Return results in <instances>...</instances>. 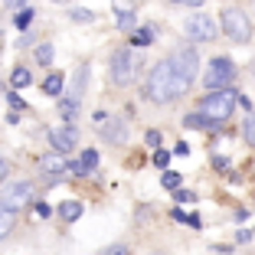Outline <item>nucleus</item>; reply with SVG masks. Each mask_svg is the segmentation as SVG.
Masks as SVG:
<instances>
[{
	"label": "nucleus",
	"instance_id": "nucleus-20",
	"mask_svg": "<svg viewBox=\"0 0 255 255\" xmlns=\"http://www.w3.org/2000/svg\"><path fill=\"white\" fill-rule=\"evenodd\" d=\"M30 82H33V72L26 66L13 69V85H16V89H23V85H30Z\"/></svg>",
	"mask_w": 255,
	"mask_h": 255
},
{
	"label": "nucleus",
	"instance_id": "nucleus-22",
	"mask_svg": "<svg viewBox=\"0 0 255 255\" xmlns=\"http://www.w3.org/2000/svg\"><path fill=\"white\" fill-rule=\"evenodd\" d=\"M160 183H164L167 190H180V173H177V170H164Z\"/></svg>",
	"mask_w": 255,
	"mask_h": 255
},
{
	"label": "nucleus",
	"instance_id": "nucleus-5",
	"mask_svg": "<svg viewBox=\"0 0 255 255\" xmlns=\"http://www.w3.org/2000/svg\"><path fill=\"white\" fill-rule=\"evenodd\" d=\"M223 30L233 43H249L252 39V20L239 7H226L223 10Z\"/></svg>",
	"mask_w": 255,
	"mask_h": 255
},
{
	"label": "nucleus",
	"instance_id": "nucleus-21",
	"mask_svg": "<svg viewBox=\"0 0 255 255\" xmlns=\"http://www.w3.org/2000/svg\"><path fill=\"white\" fill-rule=\"evenodd\" d=\"M36 62H39V66H49V62H53V46H49V43L36 46Z\"/></svg>",
	"mask_w": 255,
	"mask_h": 255
},
{
	"label": "nucleus",
	"instance_id": "nucleus-9",
	"mask_svg": "<svg viewBox=\"0 0 255 255\" xmlns=\"http://www.w3.org/2000/svg\"><path fill=\"white\" fill-rule=\"evenodd\" d=\"M49 141H53V150H72L75 144H79V131H75L72 125H66V128H56L53 134H49Z\"/></svg>",
	"mask_w": 255,
	"mask_h": 255
},
{
	"label": "nucleus",
	"instance_id": "nucleus-36",
	"mask_svg": "<svg viewBox=\"0 0 255 255\" xmlns=\"http://www.w3.org/2000/svg\"><path fill=\"white\" fill-rule=\"evenodd\" d=\"M170 216H173V219H177V223H187V216H190V213H183V210H173V213H170Z\"/></svg>",
	"mask_w": 255,
	"mask_h": 255
},
{
	"label": "nucleus",
	"instance_id": "nucleus-7",
	"mask_svg": "<svg viewBox=\"0 0 255 255\" xmlns=\"http://www.w3.org/2000/svg\"><path fill=\"white\" fill-rule=\"evenodd\" d=\"M183 30H187V36L196 39V43H213V39H216V33H219V26H216V20H213V16L193 13V16H187Z\"/></svg>",
	"mask_w": 255,
	"mask_h": 255
},
{
	"label": "nucleus",
	"instance_id": "nucleus-24",
	"mask_svg": "<svg viewBox=\"0 0 255 255\" xmlns=\"http://www.w3.org/2000/svg\"><path fill=\"white\" fill-rule=\"evenodd\" d=\"M82 167H85V170H89V173H92V170H95V167H98V154H95V150H92V147H89V150H85V154H82Z\"/></svg>",
	"mask_w": 255,
	"mask_h": 255
},
{
	"label": "nucleus",
	"instance_id": "nucleus-17",
	"mask_svg": "<svg viewBox=\"0 0 255 255\" xmlns=\"http://www.w3.org/2000/svg\"><path fill=\"white\" fill-rule=\"evenodd\" d=\"M16 226V210H7L0 206V239H7V233Z\"/></svg>",
	"mask_w": 255,
	"mask_h": 255
},
{
	"label": "nucleus",
	"instance_id": "nucleus-42",
	"mask_svg": "<svg viewBox=\"0 0 255 255\" xmlns=\"http://www.w3.org/2000/svg\"><path fill=\"white\" fill-rule=\"evenodd\" d=\"M150 255H164V252H150Z\"/></svg>",
	"mask_w": 255,
	"mask_h": 255
},
{
	"label": "nucleus",
	"instance_id": "nucleus-25",
	"mask_svg": "<svg viewBox=\"0 0 255 255\" xmlns=\"http://www.w3.org/2000/svg\"><path fill=\"white\" fill-rule=\"evenodd\" d=\"M154 164H157L160 170H167V164H170V150H154Z\"/></svg>",
	"mask_w": 255,
	"mask_h": 255
},
{
	"label": "nucleus",
	"instance_id": "nucleus-33",
	"mask_svg": "<svg viewBox=\"0 0 255 255\" xmlns=\"http://www.w3.org/2000/svg\"><path fill=\"white\" fill-rule=\"evenodd\" d=\"M213 167H216V170H229V160L226 157H213Z\"/></svg>",
	"mask_w": 255,
	"mask_h": 255
},
{
	"label": "nucleus",
	"instance_id": "nucleus-18",
	"mask_svg": "<svg viewBox=\"0 0 255 255\" xmlns=\"http://www.w3.org/2000/svg\"><path fill=\"white\" fill-rule=\"evenodd\" d=\"M85 82H89V69H79V72H75V82H72V89H69V95L82 98V89H85Z\"/></svg>",
	"mask_w": 255,
	"mask_h": 255
},
{
	"label": "nucleus",
	"instance_id": "nucleus-34",
	"mask_svg": "<svg viewBox=\"0 0 255 255\" xmlns=\"http://www.w3.org/2000/svg\"><path fill=\"white\" fill-rule=\"evenodd\" d=\"M105 255H128V246H115V249H108Z\"/></svg>",
	"mask_w": 255,
	"mask_h": 255
},
{
	"label": "nucleus",
	"instance_id": "nucleus-32",
	"mask_svg": "<svg viewBox=\"0 0 255 255\" xmlns=\"http://www.w3.org/2000/svg\"><path fill=\"white\" fill-rule=\"evenodd\" d=\"M147 144L150 147H160V131H147Z\"/></svg>",
	"mask_w": 255,
	"mask_h": 255
},
{
	"label": "nucleus",
	"instance_id": "nucleus-6",
	"mask_svg": "<svg viewBox=\"0 0 255 255\" xmlns=\"http://www.w3.org/2000/svg\"><path fill=\"white\" fill-rule=\"evenodd\" d=\"M236 79V66H233V59H226V56H216V59L210 62V69L203 72V85L206 89H226V85Z\"/></svg>",
	"mask_w": 255,
	"mask_h": 255
},
{
	"label": "nucleus",
	"instance_id": "nucleus-41",
	"mask_svg": "<svg viewBox=\"0 0 255 255\" xmlns=\"http://www.w3.org/2000/svg\"><path fill=\"white\" fill-rule=\"evenodd\" d=\"M53 3H69V0H53Z\"/></svg>",
	"mask_w": 255,
	"mask_h": 255
},
{
	"label": "nucleus",
	"instance_id": "nucleus-26",
	"mask_svg": "<svg viewBox=\"0 0 255 255\" xmlns=\"http://www.w3.org/2000/svg\"><path fill=\"white\" fill-rule=\"evenodd\" d=\"M92 16H95L92 10H82V7L72 10V20H75V23H92Z\"/></svg>",
	"mask_w": 255,
	"mask_h": 255
},
{
	"label": "nucleus",
	"instance_id": "nucleus-40",
	"mask_svg": "<svg viewBox=\"0 0 255 255\" xmlns=\"http://www.w3.org/2000/svg\"><path fill=\"white\" fill-rule=\"evenodd\" d=\"M20 3H23V0H7V7H20Z\"/></svg>",
	"mask_w": 255,
	"mask_h": 255
},
{
	"label": "nucleus",
	"instance_id": "nucleus-13",
	"mask_svg": "<svg viewBox=\"0 0 255 255\" xmlns=\"http://www.w3.org/2000/svg\"><path fill=\"white\" fill-rule=\"evenodd\" d=\"M183 125H187V128H196V131H203V128L210 131V128H219V121H213L210 115H203V112H193V115H187V118H183Z\"/></svg>",
	"mask_w": 255,
	"mask_h": 255
},
{
	"label": "nucleus",
	"instance_id": "nucleus-3",
	"mask_svg": "<svg viewBox=\"0 0 255 255\" xmlns=\"http://www.w3.org/2000/svg\"><path fill=\"white\" fill-rule=\"evenodd\" d=\"M167 59L173 62V72H177V82H180V92L187 95V89L193 85V79H196V69H200V56H196V49L183 46V49L170 53Z\"/></svg>",
	"mask_w": 255,
	"mask_h": 255
},
{
	"label": "nucleus",
	"instance_id": "nucleus-15",
	"mask_svg": "<svg viewBox=\"0 0 255 255\" xmlns=\"http://www.w3.org/2000/svg\"><path fill=\"white\" fill-rule=\"evenodd\" d=\"M79 216H82V200H66V203H59V219L75 223Z\"/></svg>",
	"mask_w": 255,
	"mask_h": 255
},
{
	"label": "nucleus",
	"instance_id": "nucleus-8",
	"mask_svg": "<svg viewBox=\"0 0 255 255\" xmlns=\"http://www.w3.org/2000/svg\"><path fill=\"white\" fill-rule=\"evenodd\" d=\"M26 200H33V183H26V180H10L0 190V206H7V210H16Z\"/></svg>",
	"mask_w": 255,
	"mask_h": 255
},
{
	"label": "nucleus",
	"instance_id": "nucleus-29",
	"mask_svg": "<svg viewBox=\"0 0 255 255\" xmlns=\"http://www.w3.org/2000/svg\"><path fill=\"white\" fill-rule=\"evenodd\" d=\"M69 173H72V177H85V167H82V160H72V164H69Z\"/></svg>",
	"mask_w": 255,
	"mask_h": 255
},
{
	"label": "nucleus",
	"instance_id": "nucleus-27",
	"mask_svg": "<svg viewBox=\"0 0 255 255\" xmlns=\"http://www.w3.org/2000/svg\"><path fill=\"white\" fill-rule=\"evenodd\" d=\"M242 131H246V141H249V144H252V147H255V118H249Z\"/></svg>",
	"mask_w": 255,
	"mask_h": 255
},
{
	"label": "nucleus",
	"instance_id": "nucleus-14",
	"mask_svg": "<svg viewBox=\"0 0 255 255\" xmlns=\"http://www.w3.org/2000/svg\"><path fill=\"white\" fill-rule=\"evenodd\" d=\"M62 89H66V75H62V72H53V75L43 82V92H46L49 98H59Z\"/></svg>",
	"mask_w": 255,
	"mask_h": 255
},
{
	"label": "nucleus",
	"instance_id": "nucleus-1",
	"mask_svg": "<svg viewBox=\"0 0 255 255\" xmlns=\"http://www.w3.org/2000/svg\"><path fill=\"white\" fill-rule=\"evenodd\" d=\"M180 95L183 92H180V82H177V72H173V62L170 59L157 62L147 75V98L164 105V102H173V98H180Z\"/></svg>",
	"mask_w": 255,
	"mask_h": 255
},
{
	"label": "nucleus",
	"instance_id": "nucleus-38",
	"mask_svg": "<svg viewBox=\"0 0 255 255\" xmlns=\"http://www.w3.org/2000/svg\"><path fill=\"white\" fill-rule=\"evenodd\" d=\"M236 239H239V242H249V239H252V233H249V229H239V236H236Z\"/></svg>",
	"mask_w": 255,
	"mask_h": 255
},
{
	"label": "nucleus",
	"instance_id": "nucleus-37",
	"mask_svg": "<svg viewBox=\"0 0 255 255\" xmlns=\"http://www.w3.org/2000/svg\"><path fill=\"white\" fill-rule=\"evenodd\" d=\"M3 180H7V160L0 157V183H3Z\"/></svg>",
	"mask_w": 255,
	"mask_h": 255
},
{
	"label": "nucleus",
	"instance_id": "nucleus-11",
	"mask_svg": "<svg viewBox=\"0 0 255 255\" xmlns=\"http://www.w3.org/2000/svg\"><path fill=\"white\" fill-rule=\"evenodd\" d=\"M112 3H115V10H118V26L121 30H134V16H137L134 3H131V0H112Z\"/></svg>",
	"mask_w": 255,
	"mask_h": 255
},
{
	"label": "nucleus",
	"instance_id": "nucleus-12",
	"mask_svg": "<svg viewBox=\"0 0 255 255\" xmlns=\"http://www.w3.org/2000/svg\"><path fill=\"white\" fill-rule=\"evenodd\" d=\"M39 170L49 173V177H56V173H66V170H69V164L62 160V150H53V154L39 157Z\"/></svg>",
	"mask_w": 255,
	"mask_h": 255
},
{
	"label": "nucleus",
	"instance_id": "nucleus-35",
	"mask_svg": "<svg viewBox=\"0 0 255 255\" xmlns=\"http://www.w3.org/2000/svg\"><path fill=\"white\" fill-rule=\"evenodd\" d=\"M49 213H53V210H49L46 203H36V216H49Z\"/></svg>",
	"mask_w": 255,
	"mask_h": 255
},
{
	"label": "nucleus",
	"instance_id": "nucleus-31",
	"mask_svg": "<svg viewBox=\"0 0 255 255\" xmlns=\"http://www.w3.org/2000/svg\"><path fill=\"white\" fill-rule=\"evenodd\" d=\"M187 226H190V229H203V219L196 216V213H190V216H187Z\"/></svg>",
	"mask_w": 255,
	"mask_h": 255
},
{
	"label": "nucleus",
	"instance_id": "nucleus-4",
	"mask_svg": "<svg viewBox=\"0 0 255 255\" xmlns=\"http://www.w3.org/2000/svg\"><path fill=\"white\" fill-rule=\"evenodd\" d=\"M137 69H141V56L134 53V49H118V53L112 56V69H108V75H112L115 85H131L134 82Z\"/></svg>",
	"mask_w": 255,
	"mask_h": 255
},
{
	"label": "nucleus",
	"instance_id": "nucleus-2",
	"mask_svg": "<svg viewBox=\"0 0 255 255\" xmlns=\"http://www.w3.org/2000/svg\"><path fill=\"white\" fill-rule=\"evenodd\" d=\"M236 102H239V92H236V89H229V85H226V89H213V95L203 98L200 112H203V115H210L213 121H219V125H223V121L233 118Z\"/></svg>",
	"mask_w": 255,
	"mask_h": 255
},
{
	"label": "nucleus",
	"instance_id": "nucleus-19",
	"mask_svg": "<svg viewBox=\"0 0 255 255\" xmlns=\"http://www.w3.org/2000/svg\"><path fill=\"white\" fill-rule=\"evenodd\" d=\"M131 43H134V46H150V43H154V30H150V26H141V30H134Z\"/></svg>",
	"mask_w": 255,
	"mask_h": 255
},
{
	"label": "nucleus",
	"instance_id": "nucleus-30",
	"mask_svg": "<svg viewBox=\"0 0 255 255\" xmlns=\"http://www.w3.org/2000/svg\"><path fill=\"white\" fill-rule=\"evenodd\" d=\"M7 102H10V105L16 108V112H23V108H26V102H23V98L16 95V92H10V95H7Z\"/></svg>",
	"mask_w": 255,
	"mask_h": 255
},
{
	"label": "nucleus",
	"instance_id": "nucleus-23",
	"mask_svg": "<svg viewBox=\"0 0 255 255\" xmlns=\"http://www.w3.org/2000/svg\"><path fill=\"white\" fill-rule=\"evenodd\" d=\"M33 16H36V13H33L30 7H23L20 13L13 16V23H16V26H20V30H26V26H30V23H33Z\"/></svg>",
	"mask_w": 255,
	"mask_h": 255
},
{
	"label": "nucleus",
	"instance_id": "nucleus-10",
	"mask_svg": "<svg viewBox=\"0 0 255 255\" xmlns=\"http://www.w3.org/2000/svg\"><path fill=\"white\" fill-rule=\"evenodd\" d=\"M102 137H105V141H112V144H125L128 141L125 121H121V118H112V121H108L105 118V125H102Z\"/></svg>",
	"mask_w": 255,
	"mask_h": 255
},
{
	"label": "nucleus",
	"instance_id": "nucleus-16",
	"mask_svg": "<svg viewBox=\"0 0 255 255\" xmlns=\"http://www.w3.org/2000/svg\"><path fill=\"white\" fill-rule=\"evenodd\" d=\"M79 102H82V98L62 95V98H59V115H62L66 121H75V115H79Z\"/></svg>",
	"mask_w": 255,
	"mask_h": 255
},
{
	"label": "nucleus",
	"instance_id": "nucleus-28",
	"mask_svg": "<svg viewBox=\"0 0 255 255\" xmlns=\"http://www.w3.org/2000/svg\"><path fill=\"white\" fill-rule=\"evenodd\" d=\"M173 200H177V203H193L196 196L190 193V190H173Z\"/></svg>",
	"mask_w": 255,
	"mask_h": 255
},
{
	"label": "nucleus",
	"instance_id": "nucleus-39",
	"mask_svg": "<svg viewBox=\"0 0 255 255\" xmlns=\"http://www.w3.org/2000/svg\"><path fill=\"white\" fill-rule=\"evenodd\" d=\"M173 3H187V7H200L203 0H173Z\"/></svg>",
	"mask_w": 255,
	"mask_h": 255
}]
</instances>
